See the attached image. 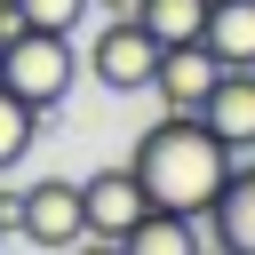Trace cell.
Returning a JSON list of instances; mask_svg holds the SVG:
<instances>
[{
	"mask_svg": "<svg viewBox=\"0 0 255 255\" xmlns=\"http://www.w3.org/2000/svg\"><path fill=\"white\" fill-rule=\"evenodd\" d=\"M128 175H135V191H143V207H167V215H207V199L223 191V175H231V151L207 135V120L199 112H159L143 135H135V159H128Z\"/></svg>",
	"mask_w": 255,
	"mask_h": 255,
	"instance_id": "obj_1",
	"label": "cell"
},
{
	"mask_svg": "<svg viewBox=\"0 0 255 255\" xmlns=\"http://www.w3.org/2000/svg\"><path fill=\"white\" fill-rule=\"evenodd\" d=\"M72 72H80V56H72V32H32V24L0 32V88H8L16 104H32V112H56V104L72 96Z\"/></svg>",
	"mask_w": 255,
	"mask_h": 255,
	"instance_id": "obj_2",
	"label": "cell"
},
{
	"mask_svg": "<svg viewBox=\"0 0 255 255\" xmlns=\"http://www.w3.org/2000/svg\"><path fill=\"white\" fill-rule=\"evenodd\" d=\"M16 231L32 247H48V255H64L72 239H88L80 231V183L72 175H40L32 191H16Z\"/></svg>",
	"mask_w": 255,
	"mask_h": 255,
	"instance_id": "obj_3",
	"label": "cell"
},
{
	"mask_svg": "<svg viewBox=\"0 0 255 255\" xmlns=\"http://www.w3.org/2000/svg\"><path fill=\"white\" fill-rule=\"evenodd\" d=\"M151 64H159V48L143 40V24H135L128 8H120V16H112L96 40H88V72H96L112 96H135V88L151 80Z\"/></svg>",
	"mask_w": 255,
	"mask_h": 255,
	"instance_id": "obj_4",
	"label": "cell"
},
{
	"mask_svg": "<svg viewBox=\"0 0 255 255\" xmlns=\"http://www.w3.org/2000/svg\"><path fill=\"white\" fill-rule=\"evenodd\" d=\"M199 120H207V135H215L231 159H255V72H215Z\"/></svg>",
	"mask_w": 255,
	"mask_h": 255,
	"instance_id": "obj_5",
	"label": "cell"
},
{
	"mask_svg": "<svg viewBox=\"0 0 255 255\" xmlns=\"http://www.w3.org/2000/svg\"><path fill=\"white\" fill-rule=\"evenodd\" d=\"M135 215H143V191H135L128 167H96V175L80 183V231H88V239H120Z\"/></svg>",
	"mask_w": 255,
	"mask_h": 255,
	"instance_id": "obj_6",
	"label": "cell"
},
{
	"mask_svg": "<svg viewBox=\"0 0 255 255\" xmlns=\"http://www.w3.org/2000/svg\"><path fill=\"white\" fill-rule=\"evenodd\" d=\"M207 239H215V255H255V159L247 167L231 159L223 191L207 199Z\"/></svg>",
	"mask_w": 255,
	"mask_h": 255,
	"instance_id": "obj_7",
	"label": "cell"
},
{
	"mask_svg": "<svg viewBox=\"0 0 255 255\" xmlns=\"http://www.w3.org/2000/svg\"><path fill=\"white\" fill-rule=\"evenodd\" d=\"M199 48L215 72H247L255 64V0H207L199 8Z\"/></svg>",
	"mask_w": 255,
	"mask_h": 255,
	"instance_id": "obj_8",
	"label": "cell"
},
{
	"mask_svg": "<svg viewBox=\"0 0 255 255\" xmlns=\"http://www.w3.org/2000/svg\"><path fill=\"white\" fill-rule=\"evenodd\" d=\"M167 112H199L207 104V88H215V64H207V48L191 40V48H159V64H151V80H143Z\"/></svg>",
	"mask_w": 255,
	"mask_h": 255,
	"instance_id": "obj_9",
	"label": "cell"
},
{
	"mask_svg": "<svg viewBox=\"0 0 255 255\" xmlns=\"http://www.w3.org/2000/svg\"><path fill=\"white\" fill-rule=\"evenodd\" d=\"M120 255H199V223L191 215H167V207H143L120 231Z\"/></svg>",
	"mask_w": 255,
	"mask_h": 255,
	"instance_id": "obj_10",
	"label": "cell"
},
{
	"mask_svg": "<svg viewBox=\"0 0 255 255\" xmlns=\"http://www.w3.org/2000/svg\"><path fill=\"white\" fill-rule=\"evenodd\" d=\"M199 8L207 0H128V16L143 24L151 48H191L199 40Z\"/></svg>",
	"mask_w": 255,
	"mask_h": 255,
	"instance_id": "obj_11",
	"label": "cell"
},
{
	"mask_svg": "<svg viewBox=\"0 0 255 255\" xmlns=\"http://www.w3.org/2000/svg\"><path fill=\"white\" fill-rule=\"evenodd\" d=\"M32 143H40V112H32V104H16V96L0 88V175H8Z\"/></svg>",
	"mask_w": 255,
	"mask_h": 255,
	"instance_id": "obj_12",
	"label": "cell"
},
{
	"mask_svg": "<svg viewBox=\"0 0 255 255\" xmlns=\"http://www.w3.org/2000/svg\"><path fill=\"white\" fill-rule=\"evenodd\" d=\"M8 8L32 32H80V16H88V0H8Z\"/></svg>",
	"mask_w": 255,
	"mask_h": 255,
	"instance_id": "obj_13",
	"label": "cell"
},
{
	"mask_svg": "<svg viewBox=\"0 0 255 255\" xmlns=\"http://www.w3.org/2000/svg\"><path fill=\"white\" fill-rule=\"evenodd\" d=\"M64 255H120V239H72Z\"/></svg>",
	"mask_w": 255,
	"mask_h": 255,
	"instance_id": "obj_14",
	"label": "cell"
},
{
	"mask_svg": "<svg viewBox=\"0 0 255 255\" xmlns=\"http://www.w3.org/2000/svg\"><path fill=\"white\" fill-rule=\"evenodd\" d=\"M88 8H128V0H88Z\"/></svg>",
	"mask_w": 255,
	"mask_h": 255,
	"instance_id": "obj_15",
	"label": "cell"
},
{
	"mask_svg": "<svg viewBox=\"0 0 255 255\" xmlns=\"http://www.w3.org/2000/svg\"><path fill=\"white\" fill-rule=\"evenodd\" d=\"M0 239H8V223H0Z\"/></svg>",
	"mask_w": 255,
	"mask_h": 255,
	"instance_id": "obj_16",
	"label": "cell"
},
{
	"mask_svg": "<svg viewBox=\"0 0 255 255\" xmlns=\"http://www.w3.org/2000/svg\"><path fill=\"white\" fill-rule=\"evenodd\" d=\"M199 255H215V247H199Z\"/></svg>",
	"mask_w": 255,
	"mask_h": 255,
	"instance_id": "obj_17",
	"label": "cell"
},
{
	"mask_svg": "<svg viewBox=\"0 0 255 255\" xmlns=\"http://www.w3.org/2000/svg\"><path fill=\"white\" fill-rule=\"evenodd\" d=\"M247 72H255V64H247Z\"/></svg>",
	"mask_w": 255,
	"mask_h": 255,
	"instance_id": "obj_18",
	"label": "cell"
}]
</instances>
